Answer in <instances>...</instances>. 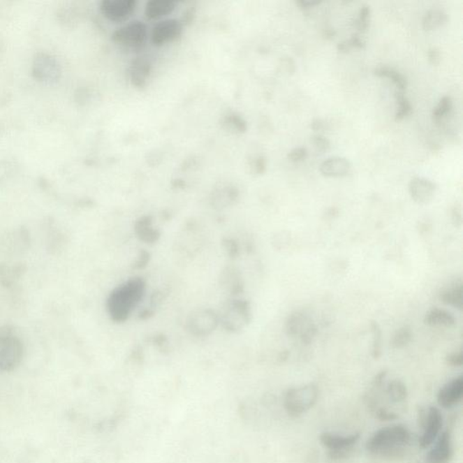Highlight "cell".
Wrapping results in <instances>:
<instances>
[{"label":"cell","instance_id":"18","mask_svg":"<svg viewBox=\"0 0 463 463\" xmlns=\"http://www.w3.org/2000/svg\"><path fill=\"white\" fill-rule=\"evenodd\" d=\"M424 322L430 327L452 328L456 325V318L446 309L434 308L426 312Z\"/></svg>","mask_w":463,"mask_h":463},{"label":"cell","instance_id":"34","mask_svg":"<svg viewBox=\"0 0 463 463\" xmlns=\"http://www.w3.org/2000/svg\"><path fill=\"white\" fill-rule=\"evenodd\" d=\"M446 362L448 366L461 367L463 365V352L461 351L448 354L446 358Z\"/></svg>","mask_w":463,"mask_h":463},{"label":"cell","instance_id":"10","mask_svg":"<svg viewBox=\"0 0 463 463\" xmlns=\"http://www.w3.org/2000/svg\"><path fill=\"white\" fill-rule=\"evenodd\" d=\"M136 8V0H103L100 5L104 17L116 23L128 20Z\"/></svg>","mask_w":463,"mask_h":463},{"label":"cell","instance_id":"36","mask_svg":"<svg viewBox=\"0 0 463 463\" xmlns=\"http://www.w3.org/2000/svg\"><path fill=\"white\" fill-rule=\"evenodd\" d=\"M428 60L432 64H438L441 62V52L436 47H432L428 50Z\"/></svg>","mask_w":463,"mask_h":463},{"label":"cell","instance_id":"14","mask_svg":"<svg viewBox=\"0 0 463 463\" xmlns=\"http://www.w3.org/2000/svg\"><path fill=\"white\" fill-rule=\"evenodd\" d=\"M411 198L417 204H428L434 199L436 193V184L424 177H415L410 180L409 186Z\"/></svg>","mask_w":463,"mask_h":463},{"label":"cell","instance_id":"5","mask_svg":"<svg viewBox=\"0 0 463 463\" xmlns=\"http://www.w3.org/2000/svg\"><path fill=\"white\" fill-rule=\"evenodd\" d=\"M149 38V29L145 23L136 20L115 30L112 35L116 45L133 50L142 48Z\"/></svg>","mask_w":463,"mask_h":463},{"label":"cell","instance_id":"30","mask_svg":"<svg viewBox=\"0 0 463 463\" xmlns=\"http://www.w3.org/2000/svg\"><path fill=\"white\" fill-rule=\"evenodd\" d=\"M223 125L228 130L235 131V133H237V131L244 133L247 128V122L241 116L235 115V113L234 115H229L228 117L225 119Z\"/></svg>","mask_w":463,"mask_h":463},{"label":"cell","instance_id":"29","mask_svg":"<svg viewBox=\"0 0 463 463\" xmlns=\"http://www.w3.org/2000/svg\"><path fill=\"white\" fill-rule=\"evenodd\" d=\"M370 328L373 334L372 357L377 360L381 355L382 331L376 321L371 322Z\"/></svg>","mask_w":463,"mask_h":463},{"label":"cell","instance_id":"39","mask_svg":"<svg viewBox=\"0 0 463 463\" xmlns=\"http://www.w3.org/2000/svg\"><path fill=\"white\" fill-rule=\"evenodd\" d=\"M296 3L302 10H308L315 6L321 4V1L320 0H298Z\"/></svg>","mask_w":463,"mask_h":463},{"label":"cell","instance_id":"7","mask_svg":"<svg viewBox=\"0 0 463 463\" xmlns=\"http://www.w3.org/2000/svg\"><path fill=\"white\" fill-rule=\"evenodd\" d=\"M360 439V434L340 435L323 432L320 436L321 443L330 450V455L333 460L344 458Z\"/></svg>","mask_w":463,"mask_h":463},{"label":"cell","instance_id":"8","mask_svg":"<svg viewBox=\"0 0 463 463\" xmlns=\"http://www.w3.org/2000/svg\"><path fill=\"white\" fill-rule=\"evenodd\" d=\"M183 33V24L179 20L175 18H166L159 21L153 27L150 40L155 47H161L170 44L179 38Z\"/></svg>","mask_w":463,"mask_h":463},{"label":"cell","instance_id":"27","mask_svg":"<svg viewBox=\"0 0 463 463\" xmlns=\"http://www.w3.org/2000/svg\"><path fill=\"white\" fill-rule=\"evenodd\" d=\"M453 109V100L452 98L446 95L441 97V99L438 103L437 105L432 110V118L435 122H439L452 110Z\"/></svg>","mask_w":463,"mask_h":463},{"label":"cell","instance_id":"41","mask_svg":"<svg viewBox=\"0 0 463 463\" xmlns=\"http://www.w3.org/2000/svg\"><path fill=\"white\" fill-rule=\"evenodd\" d=\"M335 31H334L333 29H324L323 31V36L325 38L327 39H332L334 38V36H335Z\"/></svg>","mask_w":463,"mask_h":463},{"label":"cell","instance_id":"23","mask_svg":"<svg viewBox=\"0 0 463 463\" xmlns=\"http://www.w3.org/2000/svg\"><path fill=\"white\" fill-rule=\"evenodd\" d=\"M375 75L390 78L399 91H404L407 87V79L403 73L388 66H380L375 70Z\"/></svg>","mask_w":463,"mask_h":463},{"label":"cell","instance_id":"3","mask_svg":"<svg viewBox=\"0 0 463 463\" xmlns=\"http://www.w3.org/2000/svg\"><path fill=\"white\" fill-rule=\"evenodd\" d=\"M318 388L308 384L289 389L284 397V409L291 417H299L308 412L318 399Z\"/></svg>","mask_w":463,"mask_h":463},{"label":"cell","instance_id":"35","mask_svg":"<svg viewBox=\"0 0 463 463\" xmlns=\"http://www.w3.org/2000/svg\"><path fill=\"white\" fill-rule=\"evenodd\" d=\"M307 155H308V150H307L305 147H297V148L291 149V152L288 153V158H289L291 161H302L303 159H306Z\"/></svg>","mask_w":463,"mask_h":463},{"label":"cell","instance_id":"32","mask_svg":"<svg viewBox=\"0 0 463 463\" xmlns=\"http://www.w3.org/2000/svg\"><path fill=\"white\" fill-rule=\"evenodd\" d=\"M317 327H316L315 324L311 323L308 327L306 328L304 330L302 331V333L300 334V339L302 340L303 344H311V342L314 341V339L316 338V336H317Z\"/></svg>","mask_w":463,"mask_h":463},{"label":"cell","instance_id":"13","mask_svg":"<svg viewBox=\"0 0 463 463\" xmlns=\"http://www.w3.org/2000/svg\"><path fill=\"white\" fill-rule=\"evenodd\" d=\"M463 397V377L460 376L450 380L441 388L437 394V402L443 409H450L457 406Z\"/></svg>","mask_w":463,"mask_h":463},{"label":"cell","instance_id":"28","mask_svg":"<svg viewBox=\"0 0 463 463\" xmlns=\"http://www.w3.org/2000/svg\"><path fill=\"white\" fill-rule=\"evenodd\" d=\"M365 47H366L365 40L358 34H354L351 38L339 42L337 45V49L341 53H346L352 48L363 49Z\"/></svg>","mask_w":463,"mask_h":463},{"label":"cell","instance_id":"38","mask_svg":"<svg viewBox=\"0 0 463 463\" xmlns=\"http://www.w3.org/2000/svg\"><path fill=\"white\" fill-rule=\"evenodd\" d=\"M253 168L256 173L260 174L265 172L266 170V159L265 157L256 158L253 164Z\"/></svg>","mask_w":463,"mask_h":463},{"label":"cell","instance_id":"19","mask_svg":"<svg viewBox=\"0 0 463 463\" xmlns=\"http://www.w3.org/2000/svg\"><path fill=\"white\" fill-rule=\"evenodd\" d=\"M311 323L309 315H307L305 311H295L289 315L285 322V331L288 336H300Z\"/></svg>","mask_w":463,"mask_h":463},{"label":"cell","instance_id":"16","mask_svg":"<svg viewBox=\"0 0 463 463\" xmlns=\"http://www.w3.org/2000/svg\"><path fill=\"white\" fill-rule=\"evenodd\" d=\"M176 3L172 0H149L145 6L144 14L149 20H161L173 13Z\"/></svg>","mask_w":463,"mask_h":463},{"label":"cell","instance_id":"22","mask_svg":"<svg viewBox=\"0 0 463 463\" xmlns=\"http://www.w3.org/2000/svg\"><path fill=\"white\" fill-rule=\"evenodd\" d=\"M386 395L392 403L399 404L406 399L409 391L406 384L399 379L392 380L386 386Z\"/></svg>","mask_w":463,"mask_h":463},{"label":"cell","instance_id":"24","mask_svg":"<svg viewBox=\"0 0 463 463\" xmlns=\"http://www.w3.org/2000/svg\"><path fill=\"white\" fill-rule=\"evenodd\" d=\"M412 339V330L409 326H404L395 331L391 340V345L395 349H402L409 346Z\"/></svg>","mask_w":463,"mask_h":463},{"label":"cell","instance_id":"26","mask_svg":"<svg viewBox=\"0 0 463 463\" xmlns=\"http://www.w3.org/2000/svg\"><path fill=\"white\" fill-rule=\"evenodd\" d=\"M371 8L369 5L361 6L358 17L355 18L353 26L358 31H366L370 24Z\"/></svg>","mask_w":463,"mask_h":463},{"label":"cell","instance_id":"6","mask_svg":"<svg viewBox=\"0 0 463 463\" xmlns=\"http://www.w3.org/2000/svg\"><path fill=\"white\" fill-rule=\"evenodd\" d=\"M422 434L419 438V446L422 449L430 447L441 434L443 425V417L436 406H430L422 413Z\"/></svg>","mask_w":463,"mask_h":463},{"label":"cell","instance_id":"4","mask_svg":"<svg viewBox=\"0 0 463 463\" xmlns=\"http://www.w3.org/2000/svg\"><path fill=\"white\" fill-rule=\"evenodd\" d=\"M24 358L22 341L11 332L0 333V372H13Z\"/></svg>","mask_w":463,"mask_h":463},{"label":"cell","instance_id":"40","mask_svg":"<svg viewBox=\"0 0 463 463\" xmlns=\"http://www.w3.org/2000/svg\"><path fill=\"white\" fill-rule=\"evenodd\" d=\"M311 128L314 131H323L325 128H326V124L322 119H314L311 122Z\"/></svg>","mask_w":463,"mask_h":463},{"label":"cell","instance_id":"17","mask_svg":"<svg viewBox=\"0 0 463 463\" xmlns=\"http://www.w3.org/2000/svg\"><path fill=\"white\" fill-rule=\"evenodd\" d=\"M216 323L217 320L214 314L208 311H201L192 316L189 327L190 330L198 335H205L216 328Z\"/></svg>","mask_w":463,"mask_h":463},{"label":"cell","instance_id":"31","mask_svg":"<svg viewBox=\"0 0 463 463\" xmlns=\"http://www.w3.org/2000/svg\"><path fill=\"white\" fill-rule=\"evenodd\" d=\"M311 142L314 144L315 149L320 152H326L330 150L331 147L330 140L320 133L315 134L311 137Z\"/></svg>","mask_w":463,"mask_h":463},{"label":"cell","instance_id":"20","mask_svg":"<svg viewBox=\"0 0 463 463\" xmlns=\"http://www.w3.org/2000/svg\"><path fill=\"white\" fill-rule=\"evenodd\" d=\"M439 298L441 302L462 311L463 308V285L462 283L450 285L441 291Z\"/></svg>","mask_w":463,"mask_h":463},{"label":"cell","instance_id":"25","mask_svg":"<svg viewBox=\"0 0 463 463\" xmlns=\"http://www.w3.org/2000/svg\"><path fill=\"white\" fill-rule=\"evenodd\" d=\"M395 100H397V112H395V119L397 121H401L407 116L411 115L413 110L412 104H411L410 101L407 99L406 95H404L403 91H395Z\"/></svg>","mask_w":463,"mask_h":463},{"label":"cell","instance_id":"33","mask_svg":"<svg viewBox=\"0 0 463 463\" xmlns=\"http://www.w3.org/2000/svg\"><path fill=\"white\" fill-rule=\"evenodd\" d=\"M375 415L377 419H379L380 421H392L397 418L398 416L394 412H391L385 407H376Z\"/></svg>","mask_w":463,"mask_h":463},{"label":"cell","instance_id":"11","mask_svg":"<svg viewBox=\"0 0 463 463\" xmlns=\"http://www.w3.org/2000/svg\"><path fill=\"white\" fill-rule=\"evenodd\" d=\"M434 446L426 455V463H450L453 457L452 435L443 432L434 441Z\"/></svg>","mask_w":463,"mask_h":463},{"label":"cell","instance_id":"12","mask_svg":"<svg viewBox=\"0 0 463 463\" xmlns=\"http://www.w3.org/2000/svg\"><path fill=\"white\" fill-rule=\"evenodd\" d=\"M153 62L149 55H140L135 58L128 68V76L133 87H145L152 76Z\"/></svg>","mask_w":463,"mask_h":463},{"label":"cell","instance_id":"1","mask_svg":"<svg viewBox=\"0 0 463 463\" xmlns=\"http://www.w3.org/2000/svg\"><path fill=\"white\" fill-rule=\"evenodd\" d=\"M411 434L402 425L379 429L367 441V452L374 455L398 456L409 446Z\"/></svg>","mask_w":463,"mask_h":463},{"label":"cell","instance_id":"9","mask_svg":"<svg viewBox=\"0 0 463 463\" xmlns=\"http://www.w3.org/2000/svg\"><path fill=\"white\" fill-rule=\"evenodd\" d=\"M33 75L39 81L49 84L57 82L61 75L60 64L50 54H38L33 62Z\"/></svg>","mask_w":463,"mask_h":463},{"label":"cell","instance_id":"2","mask_svg":"<svg viewBox=\"0 0 463 463\" xmlns=\"http://www.w3.org/2000/svg\"><path fill=\"white\" fill-rule=\"evenodd\" d=\"M144 293V284L140 280H131L121 285L108 300V309L113 320L124 321L140 302Z\"/></svg>","mask_w":463,"mask_h":463},{"label":"cell","instance_id":"21","mask_svg":"<svg viewBox=\"0 0 463 463\" xmlns=\"http://www.w3.org/2000/svg\"><path fill=\"white\" fill-rule=\"evenodd\" d=\"M448 20V15L443 9L431 8L425 12L422 24L425 30H432L443 26Z\"/></svg>","mask_w":463,"mask_h":463},{"label":"cell","instance_id":"15","mask_svg":"<svg viewBox=\"0 0 463 463\" xmlns=\"http://www.w3.org/2000/svg\"><path fill=\"white\" fill-rule=\"evenodd\" d=\"M351 162L339 156L328 158L320 165L321 173L330 177H344L351 172Z\"/></svg>","mask_w":463,"mask_h":463},{"label":"cell","instance_id":"37","mask_svg":"<svg viewBox=\"0 0 463 463\" xmlns=\"http://www.w3.org/2000/svg\"><path fill=\"white\" fill-rule=\"evenodd\" d=\"M452 220L455 226H461L462 223V208L460 205H455L452 210Z\"/></svg>","mask_w":463,"mask_h":463}]
</instances>
